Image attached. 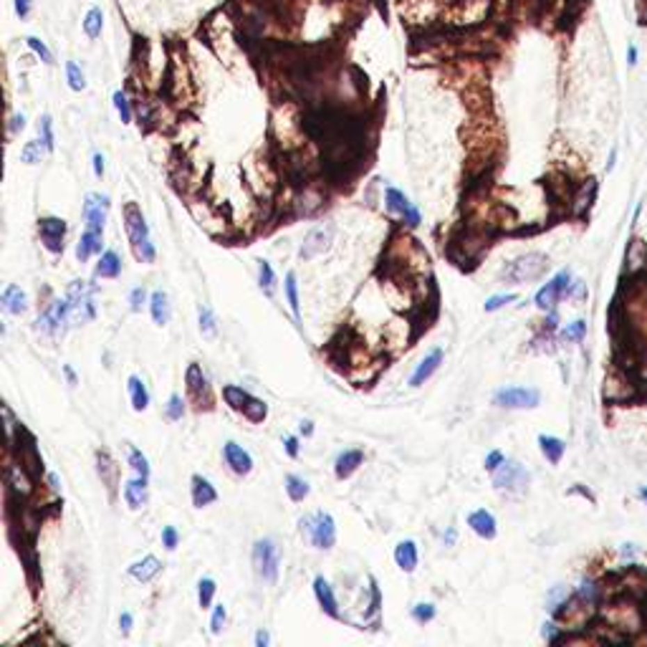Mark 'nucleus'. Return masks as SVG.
<instances>
[{
  "label": "nucleus",
  "mask_w": 647,
  "mask_h": 647,
  "mask_svg": "<svg viewBox=\"0 0 647 647\" xmlns=\"http://www.w3.org/2000/svg\"><path fill=\"white\" fill-rule=\"evenodd\" d=\"M177 539H180V536H177V531H174L172 526H165V529H162V543H165V549L172 551L174 546H177Z\"/></svg>",
  "instance_id": "obj_47"
},
{
  "label": "nucleus",
  "mask_w": 647,
  "mask_h": 647,
  "mask_svg": "<svg viewBox=\"0 0 647 647\" xmlns=\"http://www.w3.org/2000/svg\"><path fill=\"white\" fill-rule=\"evenodd\" d=\"M253 566L263 582L273 584L279 579V546L271 539H261L253 546Z\"/></svg>",
  "instance_id": "obj_4"
},
{
  "label": "nucleus",
  "mask_w": 647,
  "mask_h": 647,
  "mask_svg": "<svg viewBox=\"0 0 647 647\" xmlns=\"http://www.w3.org/2000/svg\"><path fill=\"white\" fill-rule=\"evenodd\" d=\"M223 397H225V402H228L233 410L243 412V415L251 420V423H263L265 415H268V407H265V402H261V400L251 397L245 390H240V387H233V384H228V387L223 390Z\"/></svg>",
  "instance_id": "obj_5"
},
{
  "label": "nucleus",
  "mask_w": 647,
  "mask_h": 647,
  "mask_svg": "<svg viewBox=\"0 0 647 647\" xmlns=\"http://www.w3.org/2000/svg\"><path fill=\"white\" fill-rule=\"evenodd\" d=\"M188 390L197 402L210 404V384L205 379V375H202L200 364H190L188 367Z\"/></svg>",
  "instance_id": "obj_16"
},
{
  "label": "nucleus",
  "mask_w": 647,
  "mask_h": 647,
  "mask_svg": "<svg viewBox=\"0 0 647 647\" xmlns=\"http://www.w3.org/2000/svg\"><path fill=\"white\" fill-rule=\"evenodd\" d=\"M160 569H162L160 559L147 557V559H142V562L132 564V566H129V574H132L137 582H149L152 577H157V574H160Z\"/></svg>",
  "instance_id": "obj_25"
},
{
  "label": "nucleus",
  "mask_w": 647,
  "mask_h": 647,
  "mask_svg": "<svg viewBox=\"0 0 647 647\" xmlns=\"http://www.w3.org/2000/svg\"><path fill=\"white\" fill-rule=\"evenodd\" d=\"M43 149H46V145H43V142H28V145L23 147L21 160L26 162V165H35V162H41Z\"/></svg>",
  "instance_id": "obj_36"
},
{
  "label": "nucleus",
  "mask_w": 647,
  "mask_h": 647,
  "mask_svg": "<svg viewBox=\"0 0 647 647\" xmlns=\"http://www.w3.org/2000/svg\"><path fill=\"white\" fill-rule=\"evenodd\" d=\"M182 415H185V404H182V397L180 395H172L167 402V418L170 420H182Z\"/></svg>",
  "instance_id": "obj_42"
},
{
  "label": "nucleus",
  "mask_w": 647,
  "mask_h": 647,
  "mask_svg": "<svg viewBox=\"0 0 647 647\" xmlns=\"http://www.w3.org/2000/svg\"><path fill=\"white\" fill-rule=\"evenodd\" d=\"M301 432H304V435H311V432H313L311 423H301Z\"/></svg>",
  "instance_id": "obj_56"
},
{
  "label": "nucleus",
  "mask_w": 647,
  "mask_h": 647,
  "mask_svg": "<svg viewBox=\"0 0 647 647\" xmlns=\"http://www.w3.org/2000/svg\"><path fill=\"white\" fill-rule=\"evenodd\" d=\"M640 496H642V498H645V501H647V488H642V491H640Z\"/></svg>",
  "instance_id": "obj_59"
},
{
  "label": "nucleus",
  "mask_w": 647,
  "mask_h": 647,
  "mask_svg": "<svg viewBox=\"0 0 647 647\" xmlns=\"http://www.w3.org/2000/svg\"><path fill=\"white\" fill-rule=\"evenodd\" d=\"M200 329L202 334H215V316H213V311H210L208 306L200 309Z\"/></svg>",
  "instance_id": "obj_41"
},
{
  "label": "nucleus",
  "mask_w": 647,
  "mask_h": 647,
  "mask_svg": "<svg viewBox=\"0 0 647 647\" xmlns=\"http://www.w3.org/2000/svg\"><path fill=\"white\" fill-rule=\"evenodd\" d=\"M124 225H126V236L134 245V256L145 261V263H152L154 261V245L149 240V230H147L145 218H142V210L129 202L124 208Z\"/></svg>",
  "instance_id": "obj_1"
},
{
  "label": "nucleus",
  "mask_w": 647,
  "mask_h": 647,
  "mask_svg": "<svg viewBox=\"0 0 647 647\" xmlns=\"http://www.w3.org/2000/svg\"><path fill=\"white\" fill-rule=\"evenodd\" d=\"M213 597H215V582L208 577L200 579V584H197V602H200L202 609H208L213 605Z\"/></svg>",
  "instance_id": "obj_32"
},
{
  "label": "nucleus",
  "mask_w": 647,
  "mask_h": 647,
  "mask_svg": "<svg viewBox=\"0 0 647 647\" xmlns=\"http://www.w3.org/2000/svg\"><path fill=\"white\" fill-rule=\"evenodd\" d=\"M584 331H587L584 321H574V324L564 331V336H566V339H584Z\"/></svg>",
  "instance_id": "obj_46"
},
{
  "label": "nucleus",
  "mask_w": 647,
  "mask_h": 647,
  "mask_svg": "<svg viewBox=\"0 0 647 647\" xmlns=\"http://www.w3.org/2000/svg\"><path fill=\"white\" fill-rule=\"evenodd\" d=\"M261 288L265 291V296L276 293V276H273V268L268 261H261Z\"/></svg>",
  "instance_id": "obj_35"
},
{
  "label": "nucleus",
  "mask_w": 647,
  "mask_h": 647,
  "mask_svg": "<svg viewBox=\"0 0 647 647\" xmlns=\"http://www.w3.org/2000/svg\"><path fill=\"white\" fill-rule=\"evenodd\" d=\"M149 309H152V319L154 324L165 327L170 321V299L165 291H154L152 299H149Z\"/></svg>",
  "instance_id": "obj_26"
},
{
  "label": "nucleus",
  "mask_w": 647,
  "mask_h": 647,
  "mask_svg": "<svg viewBox=\"0 0 647 647\" xmlns=\"http://www.w3.org/2000/svg\"><path fill=\"white\" fill-rule=\"evenodd\" d=\"M101 28H104V15H101V10H99V8H91L89 13H86V18H84L86 35H89L91 41H97L99 35H101Z\"/></svg>",
  "instance_id": "obj_30"
},
{
  "label": "nucleus",
  "mask_w": 647,
  "mask_h": 647,
  "mask_svg": "<svg viewBox=\"0 0 647 647\" xmlns=\"http://www.w3.org/2000/svg\"><path fill=\"white\" fill-rule=\"evenodd\" d=\"M119 271H122V261H119V256L114 251H106L97 265V276L99 279H117Z\"/></svg>",
  "instance_id": "obj_27"
},
{
  "label": "nucleus",
  "mask_w": 647,
  "mask_h": 647,
  "mask_svg": "<svg viewBox=\"0 0 647 647\" xmlns=\"http://www.w3.org/2000/svg\"><path fill=\"white\" fill-rule=\"evenodd\" d=\"M412 617L418 619V622H430L432 617H435V607L432 605H415L412 607Z\"/></svg>",
  "instance_id": "obj_44"
},
{
  "label": "nucleus",
  "mask_w": 647,
  "mask_h": 647,
  "mask_svg": "<svg viewBox=\"0 0 647 647\" xmlns=\"http://www.w3.org/2000/svg\"><path fill=\"white\" fill-rule=\"evenodd\" d=\"M147 301V293L145 288H134L132 293H129V304H132V311H140L142 304Z\"/></svg>",
  "instance_id": "obj_48"
},
{
  "label": "nucleus",
  "mask_w": 647,
  "mask_h": 647,
  "mask_svg": "<svg viewBox=\"0 0 647 647\" xmlns=\"http://www.w3.org/2000/svg\"><path fill=\"white\" fill-rule=\"evenodd\" d=\"M286 491H288V498L291 501H304L309 496V483L304 478H299V475H288L286 478Z\"/></svg>",
  "instance_id": "obj_31"
},
{
  "label": "nucleus",
  "mask_w": 647,
  "mask_h": 647,
  "mask_svg": "<svg viewBox=\"0 0 647 647\" xmlns=\"http://www.w3.org/2000/svg\"><path fill=\"white\" fill-rule=\"evenodd\" d=\"M23 126H26V117H23V114H15V117L10 119V126H8V129H10V134H18Z\"/></svg>",
  "instance_id": "obj_51"
},
{
  "label": "nucleus",
  "mask_w": 647,
  "mask_h": 647,
  "mask_svg": "<svg viewBox=\"0 0 647 647\" xmlns=\"http://www.w3.org/2000/svg\"><path fill=\"white\" fill-rule=\"evenodd\" d=\"M313 591H316V599H319L321 609L329 614V617H339V607H336V597L334 591H331V587H329V582L324 577H316V582H313Z\"/></svg>",
  "instance_id": "obj_18"
},
{
  "label": "nucleus",
  "mask_w": 647,
  "mask_h": 647,
  "mask_svg": "<svg viewBox=\"0 0 647 647\" xmlns=\"http://www.w3.org/2000/svg\"><path fill=\"white\" fill-rule=\"evenodd\" d=\"M66 79H69V86L74 91L86 89V76H84V71L79 69V63H74V61L66 63Z\"/></svg>",
  "instance_id": "obj_34"
},
{
  "label": "nucleus",
  "mask_w": 647,
  "mask_h": 647,
  "mask_svg": "<svg viewBox=\"0 0 647 647\" xmlns=\"http://www.w3.org/2000/svg\"><path fill=\"white\" fill-rule=\"evenodd\" d=\"M124 498L129 503V508H142L147 503V478L145 475H137V478L126 480L124 486Z\"/></svg>",
  "instance_id": "obj_21"
},
{
  "label": "nucleus",
  "mask_w": 647,
  "mask_h": 647,
  "mask_svg": "<svg viewBox=\"0 0 647 647\" xmlns=\"http://www.w3.org/2000/svg\"><path fill=\"white\" fill-rule=\"evenodd\" d=\"M119 625H122V632H124V634L129 632V630H132V614H129V612L122 614V617H119Z\"/></svg>",
  "instance_id": "obj_53"
},
{
  "label": "nucleus",
  "mask_w": 647,
  "mask_h": 647,
  "mask_svg": "<svg viewBox=\"0 0 647 647\" xmlns=\"http://www.w3.org/2000/svg\"><path fill=\"white\" fill-rule=\"evenodd\" d=\"M362 460H364V452L362 450H344L339 458H336V478H339V480L349 478V475L354 473L357 468L362 466Z\"/></svg>",
  "instance_id": "obj_22"
},
{
  "label": "nucleus",
  "mask_w": 647,
  "mask_h": 647,
  "mask_svg": "<svg viewBox=\"0 0 647 647\" xmlns=\"http://www.w3.org/2000/svg\"><path fill=\"white\" fill-rule=\"evenodd\" d=\"M223 455H225V463L230 466V470L238 475H248L253 470V458L248 455V450H243L240 445H236V443H225L223 445Z\"/></svg>",
  "instance_id": "obj_13"
},
{
  "label": "nucleus",
  "mask_w": 647,
  "mask_h": 647,
  "mask_svg": "<svg viewBox=\"0 0 647 647\" xmlns=\"http://www.w3.org/2000/svg\"><path fill=\"white\" fill-rule=\"evenodd\" d=\"M114 106H117V112H119V117H122V122H124V124H129V122H132V112H129V101H126V97L122 94V91H117V94H114Z\"/></svg>",
  "instance_id": "obj_40"
},
{
  "label": "nucleus",
  "mask_w": 647,
  "mask_h": 647,
  "mask_svg": "<svg viewBox=\"0 0 647 647\" xmlns=\"http://www.w3.org/2000/svg\"><path fill=\"white\" fill-rule=\"evenodd\" d=\"M63 324H71L69 321V299L63 301H54L46 311L38 316V329L46 331V334H61Z\"/></svg>",
  "instance_id": "obj_8"
},
{
  "label": "nucleus",
  "mask_w": 647,
  "mask_h": 647,
  "mask_svg": "<svg viewBox=\"0 0 647 647\" xmlns=\"http://www.w3.org/2000/svg\"><path fill=\"white\" fill-rule=\"evenodd\" d=\"M256 642H258L261 647L268 645V632H258V634H256Z\"/></svg>",
  "instance_id": "obj_55"
},
{
  "label": "nucleus",
  "mask_w": 647,
  "mask_h": 647,
  "mask_svg": "<svg viewBox=\"0 0 647 647\" xmlns=\"http://www.w3.org/2000/svg\"><path fill=\"white\" fill-rule=\"evenodd\" d=\"M493 402L498 407H508V410H531L541 402V395L531 387H506V390L496 392Z\"/></svg>",
  "instance_id": "obj_7"
},
{
  "label": "nucleus",
  "mask_w": 647,
  "mask_h": 647,
  "mask_svg": "<svg viewBox=\"0 0 647 647\" xmlns=\"http://www.w3.org/2000/svg\"><path fill=\"white\" fill-rule=\"evenodd\" d=\"M455 541V531H448V536H445V543H452Z\"/></svg>",
  "instance_id": "obj_57"
},
{
  "label": "nucleus",
  "mask_w": 647,
  "mask_h": 647,
  "mask_svg": "<svg viewBox=\"0 0 647 647\" xmlns=\"http://www.w3.org/2000/svg\"><path fill=\"white\" fill-rule=\"evenodd\" d=\"M106 213H109V197H106V195H89V197H86V202H84L86 228L104 230Z\"/></svg>",
  "instance_id": "obj_12"
},
{
  "label": "nucleus",
  "mask_w": 647,
  "mask_h": 647,
  "mask_svg": "<svg viewBox=\"0 0 647 647\" xmlns=\"http://www.w3.org/2000/svg\"><path fill=\"white\" fill-rule=\"evenodd\" d=\"M286 296H288V304H291L293 316L299 319V316H301V306H299V284H296V276H293V273H288V276H286Z\"/></svg>",
  "instance_id": "obj_33"
},
{
  "label": "nucleus",
  "mask_w": 647,
  "mask_h": 647,
  "mask_svg": "<svg viewBox=\"0 0 647 647\" xmlns=\"http://www.w3.org/2000/svg\"><path fill=\"white\" fill-rule=\"evenodd\" d=\"M129 463H132V468L137 470V475H145V478H149V466H147V458L142 455L137 448H132L129 450Z\"/></svg>",
  "instance_id": "obj_39"
},
{
  "label": "nucleus",
  "mask_w": 647,
  "mask_h": 647,
  "mask_svg": "<svg viewBox=\"0 0 647 647\" xmlns=\"http://www.w3.org/2000/svg\"><path fill=\"white\" fill-rule=\"evenodd\" d=\"M38 132H41L43 145H46V152H54V126H51V117H49V114H46V117L41 119V124H38Z\"/></svg>",
  "instance_id": "obj_38"
},
{
  "label": "nucleus",
  "mask_w": 647,
  "mask_h": 647,
  "mask_svg": "<svg viewBox=\"0 0 647 647\" xmlns=\"http://www.w3.org/2000/svg\"><path fill=\"white\" fill-rule=\"evenodd\" d=\"M218 498L215 488L210 486L208 478H202V475H195L193 478V503H195L197 508L208 506V503H213Z\"/></svg>",
  "instance_id": "obj_24"
},
{
  "label": "nucleus",
  "mask_w": 647,
  "mask_h": 647,
  "mask_svg": "<svg viewBox=\"0 0 647 647\" xmlns=\"http://www.w3.org/2000/svg\"><path fill=\"white\" fill-rule=\"evenodd\" d=\"M529 470L516 460H503L501 468L493 470V486L506 493H523L529 488Z\"/></svg>",
  "instance_id": "obj_3"
},
{
  "label": "nucleus",
  "mask_w": 647,
  "mask_h": 647,
  "mask_svg": "<svg viewBox=\"0 0 647 647\" xmlns=\"http://www.w3.org/2000/svg\"><path fill=\"white\" fill-rule=\"evenodd\" d=\"M286 452H288L291 458H296V455H299V440H296V438H286Z\"/></svg>",
  "instance_id": "obj_52"
},
{
  "label": "nucleus",
  "mask_w": 647,
  "mask_h": 647,
  "mask_svg": "<svg viewBox=\"0 0 647 647\" xmlns=\"http://www.w3.org/2000/svg\"><path fill=\"white\" fill-rule=\"evenodd\" d=\"M38 230H41V240L51 253L63 251V236H66V223L58 218H43L38 220Z\"/></svg>",
  "instance_id": "obj_11"
},
{
  "label": "nucleus",
  "mask_w": 647,
  "mask_h": 647,
  "mask_svg": "<svg viewBox=\"0 0 647 647\" xmlns=\"http://www.w3.org/2000/svg\"><path fill=\"white\" fill-rule=\"evenodd\" d=\"M129 397H132V407L137 412L147 410V404H149V392H147L145 382H142L140 377H129Z\"/></svg>",
  "instance_id": "obj_28"
},
{
  "label": "nucleus",
  "mask_w": 647,
  "mask_h": 647,
  "mask_svg": "<svg viewBox=\"0 0 647 647\" xmlns=\"http://www.w3.org/2000/svg\"><path fill=\"white\" fill-rule=\"evenodd\" d=\"M3 309H6L8 313L21 316V313L28 311V296H26L18 286H8L6 291H3Z\"/></svg>",
  "instance_id": "obj_20"
},
{
  "label": "nucleus",
  "mask_w": 647,
  "mask_h": 647,
  "mask_svg": "<svg viewBox=\"0 0 647 647\" xmlns=\"http://www.w3.org/2000/svg\"><path fill=\"white\" fill-rule=\"evenodd\" d=\"M539 443H541V452L546 455V460L557 466L559 460H562V455H564V443H562V440H559V438H549V435H541V438H539Z\"/></svg>",
  "instance_id": "obj_29"
},
{
  "label": "nucleus",
  "mask_w": 647,
  "mask_h": 647,
  "mask_svg": "<svg viewBox=\"0 0 647 647\" xmlns=\"http://www.w3.org/2000/svg\"><path fill=\"white\" fill-rule=\"evenodd\" d=\"M31 6H33V0H15V15H18L21 21H26L31 15Z\"/></svg>",
  "instance_id": "obj_50"
},
{
  "label": "nucleus",
  "mask_w": 647,
  "mask_h": 647,
  "mask_svg": "<svg viewBox=\"0 0 647 647\" xmlns=\"http://www.w3.org/2000/svg\"><path fill=\"white\" fill-rule=\"evenodd\" d=\"M508 301H516V293H506V296H491V299L486 301V311H496V309H501L503 304H508Z\"/></svg>",
  "instance_id": "obj_45"
},
{
  "label": "nucleus",
  "mask_w": 647,
  "mask_h": 647,
  "mask_svg": "<svg viewBox=\"0 0 647 647\" xmlns=\"http://www.w3.org/2000/svg\"><path fill=\"white\" fill-rule=\"evenodd\" d=\"M503 460H506V458H503V452H501V450H493V452H491V455L486 458V470H491V473H493L496 468H501Z\"/></svg>",
  "instance_id": "obj_49"
},
{
  "label": "nucleus",
  "mask_w": 647,
  "mask_h": 647,
  "mask_svg": "<svg viewBox=\"0 0 647 647\" xmlns=\"http://www.w3.org/2000/svg\"><path fill=\"white\" fill-rule=\"evenodd\" d=\"M395 562L402 571H415V566H418V546H415V541L397 543Z\"/></svg>",
  "instance_id": "obj_23"
},
{
  "label": "nucleus",
  "mask_w": 647,
  "mask_h": 647,
  "mask_svg": "<svg viewBox=\"0 0 647 647\" xmlns=\"http://www.w3.org/2000/svg\"><path fill=\"white\" fill-rule=\"evenodd\" d=\"M387 210H390V213H400V215H404V220H407L410 225L420 223V213L412 208L410 200H407V197L395 188L387 190Z\"/></svg>",
  "instance_id": "obj_14"
},
{
  "label": "nucleus",
  "mask_w": 647,
  "mask_h": 647,
  "mask_svg": "<svg viewBox=\"0 0 647 647\" xmlns=\"http://www.w3.org/2000/svg\"><path fill=\"white\" fill-rule=\"evenodd\" d=\"M94 172H97V177L104 174V157L101 154H94Z\"/></svg>",
  "instance_id": "obj_54"
},
{
  "label": "nucleus",
  "mask_w": 647,
  "mask_h": 647,
  "mask_svg": "<svg viewBox=\"0 0 647 647\" xmlns=\"http://www.w3.org/2000/svg\"><path fill=\"white\" fill-rule=\"evenodd\" d=\"M627 61L634 63V49H632V46H630V56H627Z\"/></svg>",
  "instance_id": "obj_58"
},
{
  "label": "nucleus",
  "mask_w": 647,
  "mask_h": 647,
  "mask_svg": "<svg viewBox=\"0 0 647 647\" xmlns=\"http://www.w3.org/2000/svg\"><path fill=\"white\" fill-rule=\"evenodd\" d=\"M468 526L478 536H483V539H493L496 536V518L488 514L486 508H478V511H473V514L468 516Z\"/></svg>",
  "instance_id": "obj_19"
},
{
  "label": "nucleus",
  "mask_w": 647,
  "mask_h": 647,
  "mask_svg": "<svg viewBox=\"0 0 647 647\" xmlns=\"http://www.w3.org/2000/svg\"><path fill=\"white\" fill-rule=\"evenodd\" d=\"M26 43H28L31 49H33V54H35L38 58H41L43 63H54V54H51L49 46H46V43H43L41 38H35V35H31V38H28Z\"/></svg>",
  "instance_id": "obj_37"
},
{
  "label": "nucleus",
  "mask_w": 647,
  "mask_h": 647,
  "mask_svg": "<svg viewBox=\"0 0 647 647\" xmlns=\"http://www.w3.org/2000/svg\"><path fill=\"white\" fill-rule=\"evenodd\" d=\"M546 268H549V258L543 253H526V256L516 258L514 263H508L503 268L501 279L511 281V284H526V281L541 279Z\"/></svg>",
  "instance_id": "obj_2"
},
{
  "label": "nucleus",
  "mask_w": 647,
  "mask_h": 647,
  "mask_svg": "<svg viewBox=\"0 0 647 647\" xmlns=\"http://www.w3.org/2000/svg\"><path fill=\"white\" fill-rule=\"evenodd\" d=\"M225 619H228V612H225V605H218L215 612H213V622H210V630H213V634H220V630H223Z\"/></svg>",
  "instance_id": "obj_43"
},
{
  "label": "nucleus",
  "mask_w": 647,
  "mask_h": 647,
  "mask_svg": "<svg viewBox=\"0 0 647 647\" xmlns=\"http://www.w3.org/2000/svg\"><path fill=\"white\" fill-rule=\"evenodd\" d=\"M440 364H443V349H432L430 354L425 357L423 362L418 364L415 375L410 377V384H412V387H420V384H425L432 375H435V372H438Z\"/></svg>",
  "instance_id": "obj_15"
},
{
  "label": "nucleus",
  "mask_w": 647,
  "mask_h": 647,
  "mask_svg": "<svg viewBox=\"0 0 647 647\" xmlns=\"http://www.w3.org/2000/svg\"><path fill=\"white\" fill-rule=\"evenodd\" d=\"M301 529L309 531L313 546H319V549H331V546H334L336 526H334V518L329 514H316V516H311V518H304V521H301Z\"/></svg>",
  "instance_id": "obj_6"
},
{
  "label": "nucleus",
  "mask_w": 647,
  "mask_h": 647,
  "mask_svg": "<svg viewBox=\"0 0 647 647\" xmlns=\"http://www.w3.org/2000/svg\"><path fill=\"white\" fill-rule=\"evenodd\" d=\"M334 240V228L331 225H321V228H313L306 238H304V245H301L299 256L301 258H316L319 253H324Z\"/></svg>",
  "instance_id": "obj_9"
},
{
  "label": "nucleus",
  "mask_w": 647,
  "mask_h": 647,
  "mask_svg": "<svg viewBox=\"0 0 647 647\" xmlns=\"http://www.w3.org/2000/svg\"><path fill=\"white\" fill-rule=\"evenodd\" d=\"M566 288H569V271H562L557 279H551L541 291L536 293V306L543 309V311L554 309V304L566 293Z\"/></svg>",
  "instance_id": "obj_10"
},
{
  "label": "nucleus",
  "mask_w": 647,
  "mask_h": 647,
  "mask_svg": "<svg viewBox=\"0 0 647 647\" xmlns=\"http://www.w3.org/2000/svg\"><path fill=\"white\" fill-rule=\"evenodd\" d=\"M101 238H104V230H91V228L84 230V236H81V240L76 245V258L81 263L89 261L91 253L101 251Z\"/></svg>",
  "instance_id": "obj_17"
}]
</instances>
